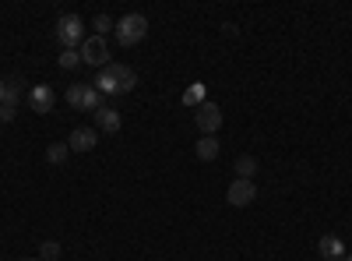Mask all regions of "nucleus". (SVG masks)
I'll return each mask as SVG.
<instances>
[{
	"mask_svg": "<svg viewBox=\"0 0 352 261\" xmlns=\"http://www.w3.org/2000/svg\"><path fill=\"white\" fill-rule=\"evenodd\" d=\"M134 85H138V74L127 64H106L96 78V89L102 96H127V92H134Z\"/></svg>",
	"mask_w": 352,
	"mask_h": 261,
	"instance_id": "f257e3e1",
	"label": "nucleus"
},
{
	"mask_svg": "<svg viewBox=\"0 0 352 261\" xmlns=\"http://www.w3.org/2000/svg\"><path fill=\"white\" fill-rule=\"evenodd\" d=\"M116 39H120V46H138L144 36H148V18L144 14H124L120 21H116Z\"/></svg>",
	"mask_w": 352,
	"mask_h": 261,
	"instance_id": "f03ea898",
	"label": "nucleus"
},
{
	"mask_svg": "<svg viewBox=\"0 0 352 261\" xmlns=\"http://www.w3.org/2000/svg\"><path fill=\"white\" fill-rule=\"evenodd\" d=\"M67 106H74V109H102V92L96 89V85H71L67 89Z\"/></svg>",
	"mask_w": 352,
	"mask_h": 261,
	"instance_id": "7ed1b4c3",
	"label": "nucleus"
},
{
	"mask_svg": "<svg viewBox=\"0 0 352 261\" xmlns=\"http://www.w3.org/2000/svg\"><path fill=\"white\" fill-rule=\"evenodd\" d=\"M56 39H60L64 50H74L85 43V21L78 14H64L60 21H56Z\"/></svg>",
	"mask_w": 352,
	"mask_h": 261,
	"instance_id": "20e7f679",
	"label": "nucleus"
},
{
	"mask_svg": "<svg viewBox=\"0 0 352 261\" xmlns=\"http://www.w3.org/2000/svg\"><path fill=\"white\" fill-rule=\"evenodd\" d=\"M81 64H88V67H106L109 64V46H106V39L102 36H88L85 43H81Z\"/></svg>",
	"mask_w": 352,
	"mask_h": 261,
	"instance_id": "39448f33",
	"label": "nucleus"
},
{
	"mask_svg": "<svg viewBox=\"0 0 352 261\" xmlns=\"http://www.w3.org/2000/svg\"><path fill=\"white\" fill-rule=\"evenodd\" d=\"M194 124H197V131H201V134H215V131L222 127V109H219L215 103L204 99V103L194 109Z\"/></svg>",
	"mask_w": 352,
	"mask_h": 261,
	"instance_id": "423d86ee",
	"label": "nucleus"
},
{
	"mask_svg": "<svg viewBox=\"0 0 352 261\" xmlns=\"http://www.w3.org/2000/svg\"><path fill=\"white\" fill-rule=\"evenodd\" d=\"M226 198H229V205H232V209H247V205H254V198H257V184L236 177V180L229 184Z\"/></svg>",
	"mask_w": 352,
	"mask_h": 261,
	"instance_id": "0eeeda50",
	"label": "nucleus"
},
{
	"mask_svg": "<svg viewBox=\"0 0 352 261\" xmlns=\"http://www.w3.org/2000/svg\"><path fill=\"white\" fill-rule=\"evenodd\" d=\"M25 99H28V106H32V113H50L56 106V92L50 89V85H32Z\"/></svg>",
	"mask_w": 352,
	"mask_h": 261,
	"instance_id": "6e6552de",
	"label": "nucleus"
},
{
	"mask_svg": "<svg viewBox=\"0 0 352 261\" xmlns=\"http://www.w3.org/2000/svg\"><path fill=\"white\" fill-rule=\"evenodd\" d=\"M96 141H99V131L96 127H74L71 138H67V149L71 152H92Z\"/></svg>",
	"mask_w": 352,
	"mask_h": 261,
	"instance_id": "1a4fd4ad",
	"label": "nucleus"
},
{
	"mask_svg": "<svg viewBox=\"0 0 352 261\" xmlns=\"http://www.w3.org/2000/svg\"><path fill=\"white\" fill-rule=\"evenodd\" d=\"M317 254L324 258V261H342L349 251H345V240L342 237H335V233H324L317 240Z\"/></svg>",
	"mask_w": 352,
	"mask_h": 261,
	"instance_id": "9d476101",
	"label": "nucleus"
},
{
	"mask_svg": "<svg viewBox=\"0 0 352 261\" xmlns=\"http://www.w3.org/2000/svg\"><path fill=\"white\" fill-rule=\"evenodd\" d=\"M92 121H96V127L106 131V134H116V131H120V124H124V117H120V113H116L113 106L96 109V113H92Z\"/></svg>",
	"mask_w": 352,
	"mask_h": 261,
	"instance_id": "9b49d317",
	"label": "nucleus"
},
{
	"mask_svg": "<svg viewBox=\"0 0 352 261\" xmlns=\"http://www.w3.org/2000/svg\"><path fill=\"white\" fill-rule=\"evenodd\" d=\"M21 99V81H8V89H4V103H0V124L4 121H14V106Z\"/></svg>",
	"mask_w": 352,
	"mask_h": 261,
	"instance_id": "f8f14e48",
	"label": "nucleus"
},
{
	"mask_svg": "<svg viewBox=\"0 0 352 261\" xmlns=\"http://www.w3.org/2000/svg\"><path fill=\"white\" fill-rule=\"evenodd\" d=\"M194 152H197V159H201V163L219 159V138H215V134H201V141L194 145Z\"/></svg>",
	"mask_w": 352,
	"mask_h": 261,
	"instance_id": "ddd939ff",
	"label": "nucleus"
},
{
	"mask_svg": "<svg viewBox=\"0 0 352 261\" xmlns=\"http://www.w3.org/2000/svg\"><path fill=\"white\" fill-rule=\"evenodd\" d=\"M236 177L240 180H254L257 177V159L254 156H240L236 159Z\"/></svg>",
	"mask_w": 352,
	"mask_h": 261,
	"instance_id": "4468645a",
	"label": "nucleus"
},
{
	"mask_svg": "<svg viewBox=\"0 0 352 261\" xmlns=\"http://www.w3.org/2000/svg\"><path fill=\"white\" fill-rule=\"evenodd\" d=\"M67 156H71V149H67V141H53L50 149H46V159H50V163H64Z\"/></svg>",
	"mask_w": 352,
	"mask_h": 261,
	"instance_id": "2eb2a0df",
	"label": "nucleus"
},
{
	"mask_svg": "<svg viewBox=\"0 0 352 261\" xmlns=\"http://www.w3.org/2000/svg\"><path fill=\"white\" fill-rule=\"evenodd\" d=\"M56 64H60L64 71H74V67L81 64V53H78V50H64L60 56H56Z\"/></svg>",
	"mask_w": 352,
	"mask_h": 261,
	"instance_id": "dca6fc26",
	"label": "nucleus"
},
{
	"mask_svg": "<svg viewBox=\"0 0 352 261\" xmlns=\"http://www.w3.org/2000/svg\"><path fill=\"white\" fill-rule=\"evenodd\" d=\"M60 254H64V247L56 244V240H46V244L39 247V258H43V261H56V258H60Z\"/></svg>",
	"mask_w": 352,
	"mask_h": 261,
	"instance_id": "f3484780",
	"label": "nucleus"
},
{
	"mask_svg": "<svg viewBox=\"0 0 352 261\" xmlns=\"http://www.w3.org/2000/svg\"><path fill=\"white\" fill-rule=\"evenodd\" d=\"M184 103L197 109V106L204 103V85H190V89H187V96H184Z\"/></svg>",
	"mask_w": 352,
	"mask_h": 261,
	"instance_id": "a211bd4d",
	"label": "nucleus"
},
{
	"mask_svg": "<svg viewBox=\"0 0 352 261\" xmlns=\"http://www.w3.org/2000/svg\"><path fill=\"white\" fill-rule=\"evenodd\" d=\"M113 28H116V21L109 14H99L96 18V36H106V32H113Z\"/></svg>",
	"mask_w": 352,
	"mask_h": 261,
	"instance_id": "6ab92c4d",
	"label": "nucleus"
},
{
	"mask_svg": "<svg viewBox=\"0 0 352 261\" xmlns=\"http://www.w3.org/2000/svg\"><path fill=\"white\" fill-rule=\"evenodd\" d=\"M4 89H8V81H4V78H0V103H4Z\"/></svg>",
	"mask_w": 352,
	"mask_h": 261,
	"instance_id": "aec40b11",
	"label": "nucleus"
},
{
	"mask_svg": "<svg viewBox=\"0 0 352 261\" xmlns=\"http://www.w3.org/2000/svg\"><path fill=\"white\" fill-rule=\"evenodd\" d=\"M18 261H43V258H18Z\"/></svg>",
	"mask_w": 352,
	"mask_h": 261,
	"instance_id": "412c9836",
	"label": "nucleus"
},
{
	"mask_svg": "<svg viewBox=\"0 0 352 261\" xmlns=\"http://www.w3.org/2000/svg\"><path fill=\"white\" fill-rule=\"evenodd\" d=\"M342 261H352V254H345V258H342Z\"/></svg>",
	"mask_w": 352,
	"mask_h": 261,
	"instance_id": "4be33fe9",
	"label": "nucleus"
}]
</instances>
